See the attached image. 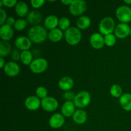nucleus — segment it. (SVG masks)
<instances>
[{
  "instance_id": "obj_6",
  "label": "nucleus",
  "mask_w": 131,
  "mask_h": 131,
  "mask_svg": "<svg viewBox=\"0 0 131 131\" xmlns=\"http://www.w3.org/2000/svg\"><path fill=\"white\" fill-rule=\"evenodd\" d=\"M86 10V3L82 0H75L69 6V12L74 16L81 15Z\"/></svg>"
},
{
  "instance_id": "obj_31",
  "label": "nucleus",
  "mask_w": 131,
  "mask_h": 131,
  "mask_svg": "<svg viewBox=\"0 0 131 131\" xmlns=\"http://www.w3.org/2000/svg\"><path fill=\"white\" fill-rule=\"evenodd\" d=\"M36 94H37V97L43 99L47 97V91L44 87L39 86L37 88V90H36Z\"/></svg>"
},
{
  "instance_id": "obj_39",
  "label": "nucleus",
  "mask_w": 131,
  "mask_h": 131,
  "mask_svg": "<svg viewBox=\"0 0 131 131\" xmlns=\"http://www.w3.org/2000/svg\"><path fill=\"white\" fill-rule=\"evenodd\" d=\"M0 62H1V67H0V68H1V69L4 68V67H5V60H4V59L2 57L0 58Z\"/></svg>"
},
{
  "instance_id": "obj_36",
  "label": "nucleus",
  "mask_w": 131,
  "mask_h": 131,
  "mask_svg": "<svg viewBox=\"0 0 131 131\" xmlns=\"http://www.w3.org/2000/svg\"><path fill=\"white\" fill-rule=\"evenodd\" d=\"M20 54L21 53H20L19 50L14 49L12 52V58L15 61H17L20 58Z\"/></svg>"
},
{
  "instance_id": "obj_42",
  "label": "nucleus",
  "mask_w": 131,
  "mask_h": 131,
  "mask_svg": "<svg viewBox=\"0 0 131 131\" xmlns=\"http://www.w3.org/2000/svg\"><path fill=\"white\" fill-rule=\"evenodd\" d=\"M130 36H131V29H130Z\"/></svg>"
},
{
  "instance_id": "obj_10",
  "label": "nucleus",
  "mask_w": 131,
  "mask_h": 131,
  "mask_svg": "<svg viewBox=\"0 0 131 131\" xmlns=\"http://www.w3.org/2000/svg\"><path fill=\"white\" fill-rule=\"evenodd\" d=\"M130 28L128 24L120 23L118 24L115 29V34L119 38H125L130 34Z\"/></svg>"
},
{
  "instance_id": "obj_4",
  "label": "nucleus",
  "mask_w": 131,
  "mask_h": 131,
  "mask_svg": "<svg viewBox=\"0 0 131 131\" xmlns=\"http://www.w3.org/2000/svg\"><path fill=\"white\" fill-rule=\"evenodd\" d=\"M91 101V95L89 92L86 91H81L75 95L74 99V104L75 106L83 108L88 106Z\"/></svg>"
},
{
  "instance_id": "obj_21",
  "label": "nucleus",
  "mask_w": 131,
  "mask_h": 131,
  "mask_svg": "<svg viewBox=\"0 0 131 131\" xmlns=\"http://www.w3.org/2000/svg\"><path fill=\"white\" fill-rule=\"evenodd\" d=\"M42 14L37 10H33L28 14L27 20L31 24H38L42 20Z\"/></svg>"
},
{
  "instance_id": "obj_20",
  "label": "nucleus",
  "mask_w": 131,
  "mask_h": 131,
  "mask_svg": "<svg viewBox=\"0 0 131 131\" xmlns=\"http://www.w3.org/2000/svg\"><path fill=\"white\" fill-rule=\"evenodd\" d=\"M120 103L124 110L131 111V94L124 93L120 98Z\"/></svg>"
},
{
  "instance_id": "obj_2",
  "label": "nucleus",
  "mask_w": 131,
  "mask_h": 131,
  "mask_svg": "<svg viewBox=\"0 0 131 131\" xmlns=\"http://www.w3.org/2000/svg\"><path fill=\"white\" fill-rule=\"evenodd\" d=\"M65 38L69 44L71 46H75L80 42L82 38V35L78 28L71 27L65 31Z\"/></svg>"
},
{
  "instance_id": "obj_1",
  "label": "nucleus",
  "mask_w": 131,
  "mask_h": 131,
  "mask_svg": "<svg viewBox=\"0 0 131 131\" xmlns=\"http://www.w3.org/2000/svg\"><path fill=\"white\" fill-rule=\"evenodd\" d=\"M28 35L31 41L36 43L44 42L47 37L46 29L43 27L39 25L31 27L28 31Z\"/></svg>"
},
{
  "instance_id": "obj_32",
  "label": "nucleus",
  "mask_w": 131,
  "mask_h": 131,
  "mask_svg": "<svg viewBox=\"0 0 131 131\" xmlns=\"http://www.w3.org/2000/svg\"><path fill=\"white\" fill-rule=\"evenodd\" d=\"M44 0H31V4L32 6L35 8H38L41 7L44 4Z\"/></svg>"
},
{
  "instance_id": "obj_15",
  "label": "nucleus",
  "mask_w": 131,
  "mask_h": 131,
  "mask_svg": "<svg viewBox=\"0 0 131 131\" xmlns=\"http://www.w3.org/2000/svg\"><path fill=\"white\" fill-rule=\"evenodd\" d=\"M14 35V31L10 26L5 24L0 28V36L3 40L8 41L11 39Z\"/></svg>"
},
{
  "instance_id": "obj_26",
  "label": "nucleus",
  "mask_w": 131,
  "mask_h": 131,
  "mask_svg": "<svg viewBox=\"0 0 131 131\" xmlns=\"http://www.w3.org/2000/svg\"><path fill=\"white\" fill-rule=\"evenodd\" d=\"M32 58H33V56H32V54L30 51H29L28 50L22 51L21 54H20V60L24 65H30V64L33 61Z\"/></svg>"
},
{
  "instance_id": "obj_34",
  "label": "nucleus",
  "mask_w": 131,
  "mask_h": 131,
  "mask_svg": "<svg viewBox=\"0 0 131 131\" xmlns=\"http://www.w3.org/2000/svg\"><path fill=\"white\" fill-rule=\"evenodd\" d=\"M4 6H6V7H13L15 5L16 6L17 3V0H2Z\"/></svg>"
},
{
  "instance_id": "obj_35",
  "label": "nucleus",
  "mask_w": 131,
  "mask_h": 131,
  "mask_svg": "<svg viewBox=\"0 0 131 131\" xmlns=\"http://www.w3.org/2000/svg\"><path fill=\"white\" fill-rule=\"evenodd\" d=\"M0 14H1V19H0V24L1 26L4 25V23L6 21V18H7V14L5 10L3 8L0 9Z\"/></svg>"
},
{
  "instance_id": "obj_37",
  "label": "nucleus",
  "mask_w": 131,
  "mask_h": 131,
  "mask_svg": "<svg viewBox=\"0 0 131 131\" xmlns=\"http://www.w3.org/2000/svg\"><path fill=\"white\" fill-rule=\"evenodd\" d=\"M15 21H16V20H15V19H14V17H10L8 18L7 20H6V24L10 26H12L13 25L14 26V24H15Z\"/></svg>"
},
{
  "instance_id": "obj_38",
  "label": "nucleus",
  "mask_w": 131,
  "mask_h": 131,
  "mask_svg": "<svg viewBox=\"0 0 131 131\" xmlns=\"http://www.w3.org/2000/svg\"><path fill=\"white\" fill-rule=\"evenodd\" d=\"M72 0H62V1H61V3L65 5H70L72 3Z\"/></svg>"
},
{
  "instance_id": "obj_30",
  "label": "nucleus",
  "mask_w": 131,
  "mask_h": 131,
  "mask_svg": "<svg viewBox=\"0 0 131 131\" xmlns=\"http://www.w3.org/2000/svg\"><path fill=\"white\" fill-rule=\"evenodd\" d=\"M116 37L113 34L107 35L104 37V42L107 46L111 47V46H114L116 43Z\"/></svg>"
},
{
  "instance_id": "obj_29",
  "label": "nucleus",
  "mask_w": 131,
  "mask_h": 131,
  "mask_svg": "<svg viewBox=\"0 0 131 131\" xmlns=\"http://www.w3.org/2000/svg\"><path fill=\"white\" fill-rule=\"evenodd\" d=\"M27 21L24 19H17L15 21V24H14V28L17 31H22L24 29V28L27 26Z\"/></svg>"
},
{
  "instance_id": "obj_27",
  "label": "nucleus",
  "mask_w": 131,
  "mask_h": 131,
  "mask_svg": "<svg viewBox=\"0 0 131 131\" xmlns=\"http://www.w3.org/2000/svg\"><path fill=\"white\" fill-rule=\"evenodd\" d=\"M111 95L114 97H121L122 95V88L118 84H114L111 87L110 89Z\"/></svg>"
},
{
  "instance_id": "obj_5",
  "label": "nucleus",
  "mask_w": 131,
  "mask_h": 131,
  "mask_svg": "<svg viewBox=\"0 0 131 131\" xmlns=\"http://www.w3.org/2000/svg\"><path fill=\"white\" fill-rule=\"evenodd\" d=\"M116 17L122 23H127L131 21V8L128 6H120L116 9Z\"/></svg>"
},
{
  "instance_id": "obj_40",
  "label": "nucleus",
  "mask_w": 131,
  "mask_h": 131,
  "mask_svg": "<svg viewBox=\"0 0 131 131\" xmlns=\"http://www.w3.org/2000/svg\"><path fill=\"white\" fill-rule=\"evenodd\" d=\"M124 3L128 4V5H131V0H125Z\"/></svg>"
},
{
  "instance_id": "obj_41",
  "label": "nucleus",
  "mask_w": 131,
  "mask_h": 131,
  "mask_svg": "<svg viewBox=\"0 0 131 131\" xmlns=\"http://www.w3.org/2000/svg\"><path fill=\"white\" fill-rule=\"evenodd\" d=\"M3 1H0V7H1V8H2V6H3Z\"/></svg>"
},
{
  "instance_id": "obj_19",
  "label": "nucleus",
  "mask_w": 131,
  "mask_h": 131,
  "mask_svg": "<svg viewBox=\"0 0 131 131\" xmlns=\"http://www.w3.org/2000/svg\"><path fill=\"white\" fill-rule=\"evenodd\" d=\"M73 120L78 124H83L87 120V114L84 110H78L75 111L73 115Z\"/></svg>"
},
{
  "instance_id": "obj_16",
  "label": "nucleus",
  "mask_w": 131,
  "mask_h": 131,
  "mask_svg": "<svg viewBox=\"0 0 131 131\" xmlns=\"http://www.w3.org/2000/svg\"><path fill=\"white\" fill-rule=\"evenodd\" d=\"M61 113L66 117L73 116L75 113V105L72 101H66L61 107Z\"/></svg>"
},
{
  "instance_id": "obj_12",
  "label": "nucleus",
  "mask_w": 131,
  "mask_h": 131,
  "mask_svg": "<svg viewBox=\"0 0 131 131\" xmlns=\"http://www.w3.org/2000/svg\"><path fill=\"white\" fill-rule=\"evenodd\" d=\"M65 123V118L60 113H55L50 118L49 124L53 129H58L62 127Z\"/></svg>"
},
{
  "instance_id": "obj_13",
  "label": "nucleus",
  "mask_w": 131,
  "mask_h": 131,
  "mask_svg": "<svg viewBox=\"0 0 131 131\" xmlns=\"http://www.w3.org/2000/svg\"><path fill=\"white\" fill-rule=\"evenodd\" d=\"M15 45L19 49L28 51L31 46V41L28 37H19L15 40Z\"/></svg>"
},
{
  "instance_id": "obj_14",
  "label": "nucleus",
  "mask_w": 131,
  "mask_h": 131,
  "mask_svg": "<svg viewBox=\"0 0 131 131\" xmlns=\"http://www.w3.org/2000/svg\"><path fill=\"white\" fill-rule=\"evenodd\" d=\"M41 105V102L38 97L35 96L28 97L25 101V106L27 109L31 111L38 110Z\"/></svg>"
},
{
  "instance_id": "obj_9",
  "label": "nucleus",
  "mask_w": 131,
  "mask_h": 131,
  "mask_svg": "<svg viewBox=\"0 0 131 131\" xmlns=\"http://www.w3.org/2000/svg\"><path fill=\"white\" fill-rule=\"evenodd\" d=\"M4 72L10 77H15L20 72V67L19 65L14 61H9L5 64L3 68Z\"/></svg>"
},
{
  "instance_id": "obj_33",
  "label": "nucleus",
  "mask_w": 131,
  "mask_h": 131,
  "mask_svg": "<svg viewBox=\"0 0 131 131\" xmlns=\"http://www.w3.org/2000/svg\"><path fill=\"white\" fill-rule=\"evenodd\" d=\"M75 95L73 92H70V91H67V92H65L63 94V97L65 100L67 101H71L72 100H74L75 98Z\"/></svg>"
},
{
  "instance_id": "obj_24",
  "label": "nucleus",
  "mask_w": 131,
  "mask_h": 131,
  "mask_svg": "<svg viewBox=\"0 0 131 131\" xmlns=\"http://www.w3.org/2000/svg\"><path fill=\"white\" fill-rule=\"evenodd\" d=\"M77 26L79 29H86L90 27L91 24V20L88 17L82 16L77 20Z\"/></svg>"
},
{
  "instance_id": "obj_25",
  "label": "nucleus",
  "mask_w": 131,
  "mask_h": 131,
  "mask_svg": "<svg viewBox=\"0 0 131 131\" xmlns=\"http://www.w3.org/2000/svg\"><path fill=\"white\" fill-rule=\"evenodd\" d=\"M11 51V46L7 41L2 40L0 42V56L5 57L8 56Z\"/></svg>"
},
{
  "instance_id": "obj_23",
  "label": "nucleus",
  "mask_w": 131,
  "mask_h": 131,
  "mask_svg": "<svg viewBox=\"0 0 131 131\" xmlns=\"http://www.w3.org/2000/svg\"><path fill=\"white\" fill-rule=\"evenodd\" d=\"M63 32L59 28H55L50 31L49 33L48 37L51 42H58L61 40L63 37Z\"/></svg>"
},
{
  "instance_id": "obj_3",
  "label": "nucleus",
  "mask_w": 131,
  "mask_h": 131,
  "mask_svg": "<svg viewBox=\"0 0 131 131\" xmlns=\"http://www.w3.org/2000/svg\"><path fill=\"white\" fill-rule=\"evenodd\" d=\"M115 26V20L110 17H106L102 19L99 24V30L102 35L105 36L112 34Z\"/></svg>"
},
{
  "instance_id": "obj_11",
  "label": "nucleus",
  "mask_w": 131,
  "mask_h": 131,
  "mask_svg": "<svg viewBox=\"0 0 131 131\" xmlns=\"http://www.w3.org/2000/svg\"><path fill=\"white\" fill-rule=\"evenodd\" d=\"M90 44L93 48L100 49L102 48L104 45V38L101 34L98 33H93L91 35L90 38Z\"/></svg>"
},
{
  "instance_id": "obj_8",
  "label": "nucleus",
  "mask_w": 131,
  "mask_h": 131,
  "mask_svg": "<svg viewBox=\"0 0 131 131\" xmlns=\"http://www.w3.org/2000/svg\"><path fill=\"white\" fill-rule=\"evenodd\" d=\"M42 107L46 111L52 112L55 111L58 107V102L56 99L51 97H47L41 101Z\"/></svg>"
},
{
  "instance_id": "obj_7",
  "label": "nucleus",
  "mask_w": 131,
  "mask_h": 131,
  "mask_svg": "<svg viewBox=\"0 0 131 131\" xmlns=\"http://www.w3.org/2000/svg\"><path fill=\"white\" fill-rule=\"evenodd\" d=\"M48 67L47 60L43 58H37L33 60L29 65V69L33 73L40 74L43 72Z\"/></svg>"
},
{
  "instance_id": "obj_17",
  "label": "nucleus",
  "mask_w": 131,
  "mask_h": 131,
  "mask_svg": "<svg viewBox=\"0 0 131 131\" xmlns=\"http://www.w3.org/2000/svg\"><path fill=\"white\" fill-rule=\"evenodd\" d=\"M74 80L70 77H63L59 81V87L64 91H69L72 89L74 86Z\"/></svg>"
},
{
  "instance_id": "obj_22",
  "label": "nucleus",
  "mask_w": 131,
  "mask_h": 131,
  "mask_svg": "<svg viewBox=\"0 0 131 131\" xmlns=\"http://www.w3.org/2000/svg\"><path fill=\"white\" fill-rule=\"evenodd\" d=\"M15 12L19 17H24L28 12V6L24 1H19L15 6Z\"/></svg>"
},
{
  "instance_id": "obj_28",
  "label": "nucleus",
  "mask_w": 131,
  "mask_h": 131,
  "mask_svg": "<svg viewBox=\"0 0 131 131\" xmlns=\"http://www.w3.org/2000/svg\"><path fill=\"white\" fill-rule=\"evenodd\" d=\"M70 24V20L67 17H62L59 20L58 26L61 30H67L69 28Z\"/></svg>"
},
{
  "instance_id": "obj_18",
  "label": "nucleus",
  "mask_w": 131,
  "mask_h": 131,
  "mask_svg": "<svg viewBox=\"0 0 131 131\" xmlns=\"http://www.w3.org/2000/svg\"><path fill=\"white\" fill-rule=\"evenodd\" d=\"M59 20L56 15H51L46 17L44 20V24L46 28L48 29H52L56 28V26L58 25Z\"/></svg>"
}]
</instances>
